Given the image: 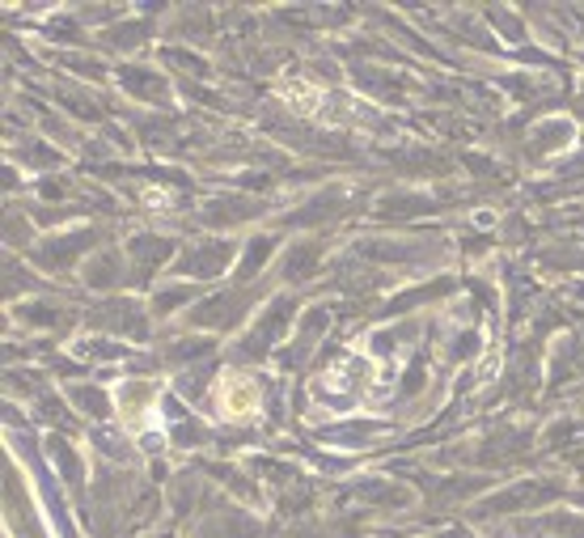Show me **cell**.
<instances>
[{
  "instance_id": "1",
  "label": "cell",
  "mask_w": 584,
  "mask_h": 538,
  "mask_svg": "<svg viewBox=\"0 0 584 538\" xmlns=\"http://www.w3.org/2000/svg\"><path fill=\"white\" fill-rule=\"evenodd\" d=\"M216 403H221V416L229 420H246L259 411V386L246 378V373H225L216 382Z\"/></svg>"
}]
</instances>
